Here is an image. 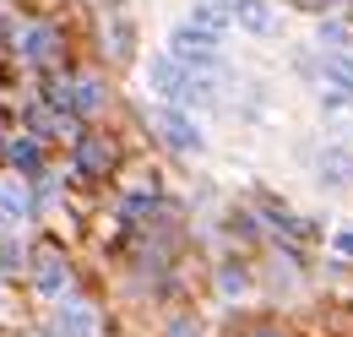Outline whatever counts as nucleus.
<instances>
[{
	"instance_id": "aec40b11",
	"label": "nucleus",
	"mask_w": 353,
	"mask_h": 337,
	"mask_svg": "<svg viewBox=\"0 0 353 337\" xmlns=\"http://www.w3.org/2000/svg\"><path fill=\"white\" fill-rule=\"evenodd\" d=\"M294 6H305V11H326L332 0H294Z\"/></svg>"
},
{
	"instance_id": "4468645a",
	"label": "nucleus",
	"mask_w": 353,
	"mask_h": 337,
	"mask_svg": "<svg viewBox=\"0 0 353 337\" xmlns=\"http://www.w3.org/2000/svg\"><path fill=\"white\" fill-rule=\"evenodd\" d=\"M6 153H11V164H17V168H28V174H44V153H39V136H17V142H11Z\"/></svg>"
},
{
	"instance_id": "ddd939ff",
	"label": "nucleus",
	"mask_w": 353,
	"mask_h": 337,
	"mask_svg": "<svg viewBox=\"0 0 353 337\" xmlns=\"http://www.w3.org/2000/svg\"><path fill=\"white\" fill-rule=\"evenodd\" d=\"M321 71H326V87H337V93H353V55H348V49H332Z\"/></svg>"
},
{
	"instance_id": "6ab92c4d",
	"label": "nucleus",
	"mask_w": 353,
	"mask_h": 337,
	"mask_svg": "<svg viewBox=\"0 0 353 337\" xmlns=\"http://www.w3.org/2000/svg\"><path fill=\"white\" fill-rule=\"evenodd\" d=\"M169 337H196V321H174V327H169Z\"/></svg>"
},
{
	"instance_id": "6e6552de",
	"label": "nucleus",
	"mask_w": 353,
	"mask_h": 337,
	"mask_svg": "<svg viewBox=\"0 0 353 337\" xmlns=\"http://www.w3.org/2000/svg\"><path fill=\"white\" fill-rule=\"evenodd\" d=\"M103 39H109V55H114V60H131L136 28H131V11H125V6H109V17H103Z\"/></svg>"
},
{
	"instance_id": "1a4fd4ad",
	"label": "nucleus",
	"mask_w": 353,
	"mask_h": 337,
	"mask_svg": "<svg viewBox=\"0 0 353 337\" xmlns=\"http://www.w3.org/2000/svg\"><path fill=\"white\" fill-rule=\"evenodd\" d=\"M33 218V196L17 180H0V229H22Z\"/></svg>"
},
{
	"instance_id": "423d86ee",
	"label": "nucleus",
	"mask_w": 353,
	"mask_h": 337,
	"mask_svg": "<svg viewBox=\"0 0 353 337\" xmlns=\"http://www.w3.org/2000/svg\"><path fill=\"white\" fill-rule=\"evenodd\" d=\"M33 283L54 299L65 294V256L54 251V245H39V251H33Z\"/></svg>"
},
{
	"instance_id": "9d476101",
	"label": "nucleus",
	"mask_w": 353,
	"mask_h": 337,
	"mask_svg": "<svg viewBox=\"0 0 353 337\" xmlns=\"http://www.w3.org/2000/svg\"><path fill=\"white\" fill-rule=\"evenodd\" d=\"M315 180L332 185V191H343V185L353 180V153L348 147H326V153L315 158Z\"/></svg>"
},
{
	"instance_id": "2eb2a0df",
	"label": "nucleus",
	"mask_w": 353,
	"mask_h": 337,
	"mask_svg": "<svg viewBox=\"0 0 353 337\" xmlns=\"http://www.w3.org/2000/svg\"><path fill=\"white\" fill-rule=\"evenodd\" d=\"M98 104H103V87L92 82V77H82V82H71V109H77V115H92Z\"/></svg>"
},
{
	"instance_id": "f03ea898",
	"label": "nucleus",
	"mask_w": 353,
	"mask_h": 337,
	"mask_svg": "<svg viewBox=\"0 0 353 337\" xmlns=\"http://www.w3.org/2000/svg\"><path fill=\"white\" fill-rule=\"evenodd\" d=\"M152 131H158V136H163L174 153H201V147H207L201 126H196V120H190L179 104H158V109H152Z\"/></svg>"
},
{
	"instance_id": "9b49d317",
	"label": "nucleus",
	"mask_w": 353,
	"mask_h": 337,
	"mask_svg": "<svg viewBox=\"0 0 353 337\" xmlns=\"http://www.w3.org/2000/svg\"><path fill=\"white\" fill-rule=\"evenodd\" d=\"M114 164V147L103 136H77V174H109Z\"/></svg>"
},
{
	"instance_id": "f8f14e48",
	"label": "nucleus",
	"mask_w": 353,
	"mask_h": 337,
	"mask_svg": "<svg viewBox=\"0 0 353 337\" xmlns=\"http://www.w3.org/2000/svg\"><path fill=\"white\" fill-rule=\"evenodd\" d=\"M190 22H196V28H207V33H228V28H234V11H228V0H201V6H196V11H190Z\"/></svg>"
},
{
	"instance_id": "a211bd4d",
	"label": "nucleus",
	"mask_w": 353,
	"mask_h": 337,
	"mask_svg": "<svg viewBox=\"0 0 353 337\" xmlns=\"http://www.w3.org/2000/svg\"><path fill=\"white\" fill-rule=\"evenodd\" d=\"M332 245H337L343 256H353V229H337V240H332Z\"/></svg>"
},
{
	"instance_id": "20e7f679",
	"label": "nucleus",
	"mask_w": 353,
	"mask_h": 337,
	"mask_svg": "<svg viewBox=\"0 0 353 337\" xmlns=\"http://www.w3.org/2000/svg\"><path fill=\"white\" fill-rule=\"evenodd\" d=\"M17 49H22V60H33V66H54V55H60V33L44 28V22H33V28L17 33Z\"/></svg>"
},
{
	"instance_id": "f257e3e1",
	"label": "nucleus",
	"mask_w": 353,
	"mask_h": 337,
	"mask_svg": "<svg viewBox=\"0 0 353 337\" xmlns=\"http://www.w3.org/2000/svg\"><path fill=\"white\" fill-rule=\"evenodd\" d=\"M169 55H179L190 71H223L218 33H207V28H196V22H179L174 33H169Z\"/></svg>"
},
{
	"instance_id": "39448f33",
	"label": "nucleus",
	"mask_w": 353,
	"mask_h": 337,
	"mask_svg": "<svg viewBox=\"0 0 353 337\" xmlns=\"http://www.w3.org/2000/svg\"><path fill=\"white\" fill-rule=\"evenodd\" d=\"M54 327H60L65 337H98V310H92L88 299H60Z\"/></svg>"
},
{
	"instance_id": "412c9836",
	"label": "nucleus",
	"mask_w": 353,
	"mask_h": 337,
	"mask_svg": "<svg viewBox=\"0 0 353 337\" xmlns=\"http://www.w3.org/2000/svg\"><path fill=\"white\" fill-rule=\"evenodd\" d=\"M250 337H277V332H250Z\"/></svg>"
},
{
	"instance_id": "0eeeda50",
	"label": "nucleus",
	"mask_w": 353,
	"mask_h": 337,
	"mask_svg": "<svg viewBox=\"0 0 353 337\" xmlns=\"http://www.w3.org/2000/svg\"><path fill=\"white\" fill-rule=\"evenodd\" d=\"M228 11H234V28H245V33H272L277 28V11H272V0H228Z\"/></svg>"
},
{
	"instance_id": "f3484780",
	"label": "nucleus",
	"mask_w": 353,
	"mask_h": 337,
	"mask_svg": "<svg viewBox=\"0 0 353 337\" xmlns=\"http://www.w3.org/2000/svg\"><path fill=\"white\" fill-rule=\"evenodd\" d=\"M245 289V272H234V267H223V294H239Z\"/></svg>"
},
{
	"instance_id": "7ed1b4c3",
	"label": "nucleus",
	"mask_w": 353,
	"mask_h": 337,
	"mask_svg": "<svg viewBox=\"0 0 353 337\" xmlns=\"http://www.w3.org/2000/svg\"><path fill=\"white\" fill-rule=\"evenodd\" d=\"M147 87H152L163 104H185V93H190V66H185L179 55H152V66H147Z\"/></svg>"
},
{
	"instance_id": "dca6fc26",
	"label": "nucleus",
	"mask_w": 353,
	"mask_h": 337,
	"mask_svg": "<svg viewBox=\"0 0 353 337\" xmlns=\"http://www.w3.org/2000/svg\"><path fill=\"white\" fill-rule=\"evenodd\" d=\"M315 39H321V49H348V28H343V22H321Z\"/></svg>"
}]
</instances>
